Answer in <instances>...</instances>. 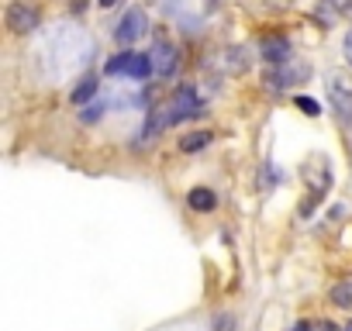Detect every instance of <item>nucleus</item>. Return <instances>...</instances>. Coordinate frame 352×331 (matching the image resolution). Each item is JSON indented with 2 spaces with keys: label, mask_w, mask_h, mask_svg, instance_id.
I'll use <instances>...</instances> for the list:
<instances>
[{
  "label": "nucleus",
  "mask_w": 352,
  "mask_h": 331,
  "mask_svg": "<svg viewBox=\"0 0 352 331\" xmlns=\"http://www.w3.org/2000/svg\"><path fill=\"white\" fill-rule=\"evenodd\" d=\"M107 76H118V73H124V76H131V80H145L148 73H152V56H138V52H124V56H114V59H107Z\"/></svg>",
  "instance_id": "f257e3e1"
},
{
  "label": "nucleus",
  "mask_w": 352,
  "mask_h": 331,
  "mask_svg": "<svg viewBox=\"0 0 352 331\" xmlns=\"http://www.w3.org/2000/svg\"><path fill=\"white\" fill-rule=\"evenodd\" d=\"M197 114H204V111H201V97L194 93V87H180V90H176V97H173V104L166 107L169 124H180V121L197 117Z\"/></svg>",
  "instance_id": "f03ea898"
},
{
  "label": "nucleus",
  "mask_w": 352,
  "mask_h": 331,
  "mask_svg": "<svg viewBox=\"0 0 352 331\" xmlns=\"http://www.w3.org/2000/svg\"><path fill=\"white\" fill-rule=\"evenodd\" d=\"M328 97H331V111H335L338 124H352V83L345 76H331Z\"/></svg>",
  "instance_id": "7ed1b4c3"
},
{
  "label": "nucleus",
  "mask_w": 352,
  "mask_h": 331,
  "mask_svg": "<svg viewBox=\"0 0 352 331\" xmlns=\"http://www.w3.org/2000/svg\"><path fill=\"white\" fill-rule=\"evenodd\" d=\"M148 32V18H145V11H138V8H131L121 21H118V32H114V38H118V45H135L142 35Z\"/></svg>",
  "instance_id": "20e7f679"
},
{
  "label": "nucleus",
  "mask_w": 352,
  "mask_h": 331,
  "mask_svg": "<svg viewBox=\"0 0 352 331\" xmlns=\"http://www.w3.org/2000/svg\"><path fill=\"white\" fill-rule=\"evenodd\" d=\"M8 28L14 35H32L38 28V11L28 4V0H14V4L8 8Z\"/></svg>",
  "instance_id": "39448f33"
},
{
  "label": "nucleus",
  "mask_w": 352,
  "mask_h": 331,
  "mask_svg": "<svg viewBox=\"0 0 352 331\" xmlns=\"http://www.w3.org/2000/svg\"><path fill=\"white\" fill-rule=\"evenodd\" d=\"M173 69H176V52H173V45L159 42V45L152 49V73H155V76H169Z\"/></svg>",
  "instance_id": "423d86ee"
},
{
  "label": "nucleus",
  "mask_w": 352,
  "mask_h": 331,
  "mask_svg": "<svg viewBox=\"0 0 352 331\" xmlns=\"http://www.w3.org/2000/svg\"><path fill=\"white\" fill-rule=\"evenodd\" d=\"M263 56L270 62H287L290 59V42L287 38H266L263 42Z\"/></svg>",
  "instance_id": "0eeeda50"
},
{
  "label": "nucleus",
  "mask_w": 352,
  "mask_h": 331,
  "mask_svg": "<svg viewBox=\"0 0 352 331\" xmlns=\"http://www.w3.org/2000/svg\"><path fill=\"white\" fill-rule=\"evenodd\" d=\"M187 201H190V207H194V211H214V207H218V197H214L211 190H204V187L190 190V197H187Z\"/></svg>",
  "instance_id": "6e6552de"
},
{
  "label": "nucleus",
  "mask_w": 352,
  "mask_h": 331,
  "mask_svg": "<svg viewBox=\"0 0 352 331\" xmlns=\"http://www.w3.org/2000/svg\"><path fill=\"white\" fill-rule=\"evenodd\" d=\"M331 304H338V307H352V283H338V286H331Z\"/></svg>",
  "instance_id": "1a4fd4ad"
},
{
  "label": "nucleus",
  "mask_w": 352,
  "mask_h": 331,
  "mask_svg": "<svg viewBox=\"0 0 352 331\" xmlns=\"http://www.w3.org/2000/svg\"><path fill=\"white\" fill-rule=\"evenodd\" d=\"M208 141H211V135H208V131H197V135L184 138V141H180V148H184V152H197V148H204Z\"/></svg>",
  "instance_id": "9d476101"
},
{
  "label": "nucleus",
  "mask_w": 352,
  "mask_h": 331,
  "mask_svg": "<svg viewBox=\"0 0 352 331\" xmlns=\"http://www.w3.org/2000/svg\"><path fill=\"white\" fill-rule=\"evenodd\" d=\"M94 90H97V83L87 76V80H83V83L73 90V100H76V104H83V100H90V97H94Z\"/></svg>",
  "instance_id": "9b49d317"
},
{
  "label": "nucleus",
  "mask_w": 352,
  "mask_h": 331,
  "mask_svg": "<svg viewBox=\"0 0 352 331\" xmlns=\"http://www.w3.org/2000/svg\"><path fill=\"white\" fill-rule=\"evenodd\" d=\"M297 107L307 114V117H318L321 114V107H318V100H311V97H297Z\"/></svg>",
  "instance_id": "f8f14e48"
},
{
  "label": "nucleus",
  "mask_w": 352,
  "mask_h": 331,
  "mask_svg": "<svg viewBox=\"0 0 352 331\" xmlns=\"http://www.w3.org/2000/svg\"><path fill=\"white\" fill-rule=\"evenodd\" d=\"M100 111H104L100 104H90V107H87V111H83L80 117H83V121H97V117H100Z\"/></svg>",
  "instance_id": "ddd939ff"
},
{
  "label": "nucleus",
  "mask_w": 352,
  "mask_h": 331,
  "mask_svg": "<svg viewBox=\"0 0 352 331\" xmlns=\"http://www.w3.org/2000/svg\"><path fill=\"white\" fill-rule=\"evenodd\" d=\"M311 331H342V328L331 324V321H318V324H311Z\"/></svg>",
  "instance_id": "4468645a"
},
{
  "label": "nucleus",
  "mask_w": 352,
  "mask_h": 331,
  "mask_svg": "<svg viewBox=\"0 0 352 331\" xmlns=\"http://www.w3.org/2000/svg\"><path fill=\"white\" fill-rule=\"evenodd\" d=\"M214 331H232V317H228V314L218 317V321H214Z\"/></svg>",
  "instance_id": "2eb2a0df"
},
{
  "label": "nucleus",
  "mask_w": 352,
  "mask_h": 331,
  "mask_svg": "<svg viewBox=\"0 0 352 331\" xmlns=\"http://www.w3.org/2000/svg\"><path fill=\"white\" fill-rule=\"evenodd\" d=\"M345 59H349V66H352V28L345 32Z\"/></svg>",
  "instance_id": "dca6fc26"
},
{
  "label": "nucleus",
  "mask_w": 352,
  "mask_h": 331,
  "mask_svg": "<svg viewBox=\"0 0 352 331\" xmlns=\"http://www.w3.org/2000/svg\"><path fill=\"white\" fill-rule=\"evenodd\" d=\"M290 331H311V324H304V321H300V324H294Z\"/></svg>",
  "instance_id": "f3484780"
},
{
  "label": "nucleus",
  "mask_w": 352,
  "mask_h": 331,
  "mask_svg": "<svg viewBox=\"0 0 352 331\" xmlns=\"http://www.w3.org/2000/svg\"><path fill=\"white\" fill-rule=\"evenodd\" d=\"M100 4H104V8H114V4H118V0H100Z\"/></svg>",
  "instance_id": "a211bd4d"
},
{
  "label": "nucleus",
  "mask_w": 352,
  "mask_h": 331,
  "mask_svg": "<svg viewBox=\"0 0 352 331\" xmlns=\"http://www.w3.org/2000/svg\"><path fill=\"white\" fill-rule=\"evenodd\" d=\"M270 4H280V0H270Z\"/></svg>",
  "instance_id": "6ab92c4d"
},
{
  "label": "nucleus",
  "mask_w": 352,
  "mask_h": 331,
  "mask_svg": "<svg viewBox=\"0 0 352 331\" xmlns=\"http://www.w3.org/2000/svg\"><path fill=\"white\" fill-rule=\"evenodd\" d=\"M345 331H352V324H349V328H345Z\"/></svg>",
  "instance_id": "aec40b11"
}]
</instances>
